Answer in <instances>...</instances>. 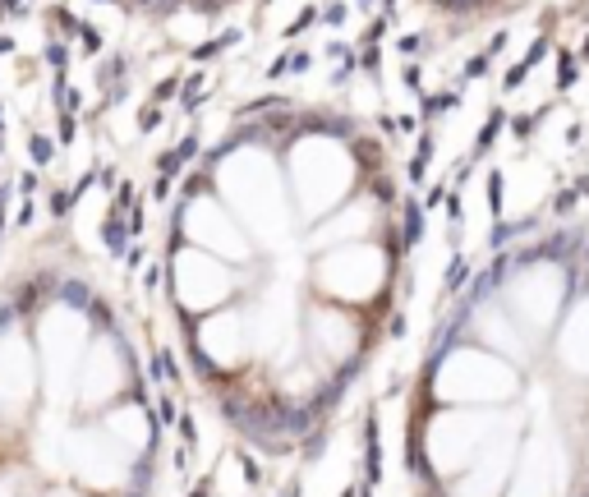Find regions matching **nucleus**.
Returning a JSON list of instances; mask_svg holds the SVG:
<instances>
[{
  "label": "nucleus",
  "instance_id": "obj_1",
  "mask_svg": "<svg viewBox=\"0 0 589 497\" xmlns=\"http://www.w3.org/2000/svg\"><path fill=\"white\" fill-rule=\"evenodd\" d=\"M217 198L235 212V221L244 226L253 249L281 253L294 245L299 217H294L281 157L272 148H262L253 139L225 148V157L217 161Z\"/></svg>",
  "mask_w": 589,
  "mask_h": 497
},
{
  "label": "nucleus",
  "instance_id": "obj_2",
  "mask_svg": "<svg viewBox=\"0 0 589 497\" xmlns=\"http://www.w3.org/2000/svg\"><path fill=\"white\" fill-rule=\"evenodd\" d=\"M281 171H286L294 217L309 221V226L346 203V193L355 189V175H359L346 139L331 129H318V124H304V129L290 134V143L281 148Z\"/></svg>",
  "mask_w": 589,
  "mask_h": 497
},
{
  "label": "nucleus",
  "instance_id": "obj_3",
  "mask_svg": "<svg viewBox=\"0 0 589 497\" xmlns=\"http://www.w3.org/2000/svg\"><path fill=\"white\" fill-rule=\"evenodd\" d=\"M92 336L97 331L74 299H51L33 318V346H37V368H42L46 401H60V405L74 401V378H78V364H83Z\"/></svg>",
  "mask_w": 589,
  "mask_h": 497
},
{
  "label": "nucleus",
  "instance_id": "obj_4",
  "mask_svg": "<svg viewBox=\"0 0 589 497\" xmlns=\"http://www.w3.org/2000/svg\"><path fill=\"white\" fill-rule=\"evenodd\" d=\"M391 262L382 249H368L364 245H341V249H322L309 267V286L318 290L322 304H336V309H359L387 286L391 277Z\"/></svg>",
  "mask_w": 589,
  "mask_h": 497
},
{
  "label": "nucleus",
  "instance_id": "obj_5",
  "mask_svg": "<svg viewBox=\"0 0 589 497\" xmlns=\"http://www.w3.org/2000/svg\"><path fill=\"white\" fill-rule=\"evenodd\" d=\"M171 290H175V304H180L189 318H208V314L230 309L235 299H240L244 277L230 267V262L212 258V253L175 249V258H171Z\"/></svg>",
  "mask_w": 589,
  "mask_h": 497
},
{
  "label": "nucleus",
  "instance_id": "obj_6",
  "mask_svg": "<svg viewBox=\"0 0 589 497\" xmlns=\"http://www.w3.org/2000/svg\"><path fill=\"white\" fill-rule=\"evenodd\" d=\"M175 226H180L184 249L212 253V258L230 262V267H235V262H249V258H253L249 235H244V226L235 221V212L217 198V189L189 193V198L180 203V217H175Z\"/></svg>",
  "mask_w": 589,
  "mask_h": 497
},
{
  "label": "nucleus",
  "instance_id": "obj_7",
  "mask_svg": "<svg viewBox=\"0 0 589 497\" xmlns=\"http://www.w3.org/2000/svg\"><path fill=\"white\" fill-rule=\"evenodd\" d=\"M65 474L78 483V493H124L139 474V461L120 451L97 424H83L65 437Z\"/></svg>",
  "mask_w": 589,
  "mask_h": 497
},
{
  "label": "nucleus",
  "instance_id": "obj_8",
  "mask_svg": "<svg viewBox=\"0 0 589 497\" xmlns=\"http://www.w3.org/2000/svg\"><path fill=\"white\" fill-rule=\"evenodd\" d=\"M299 350L313 368L322 373H341L359 359V318L350 309H336V304H309L299 314Z\"/></svg>",
  "mask_w": 589,
  "mask_h": 497
},
{
  "label": "nucleus",
  "instance_id": "obj_9",
  "mask_svg": "<svg viewBox=\"0 0 589 497\" xmlns=\"http://www.w3.org/2000/svg\"><path fill=\"white\" fill-rule=\"evenodd\" d=\"M129 383H134V368L124 346L111 331H97L74 378V405L78 410H111L115 401L129 396Z\"/></svg>",
  "mask_w": 589,
  "mask_h": 497
},
{
  "label": "nucleus",
  "instance_id": "obj_10",
  "mask_svg": "<svg viewBox=\"0 0 589 497\" xmlns=\"http://www.w3.org/2000/svg\"><path fill=\"white\" fill-rule=\"evenodd\" d=\"M42 392V368H37L33 331L18 318L0 323V410L9 419H23Z\"/></svg>",
  "mask_w": 589,
  "mask_h": 497
},
{
  "label": "nucleus",
  "instance_id": "obj_11",
  "mask_svg": "<svg viewBox=\"0 0 589 497\" xmlns=\"http://www.w3.org/2000/svg\"><path fill=\"white\" fill-rule=\"evenodd\" d=\"M193 355L208 373H240L244 364H253V341H249V318L244 304L217 309V314L198 318L193 327Z\"/></svg>",
  "mask_w": 589,
  "mask_h": 497
},
{
  "label": "nucleus",
  "instance_id": "obj_12",
  "mask_svg": "<svg viewBox=\"0 0 589 497\" xmlns=\"http://www.w3.org/2000/svg\"><path fill=\"white\" fill-rule=\"evenodd\" d=\"M92 424L102 428V433L111 437L120 451H129L134 461H139L147 447H152V415H147L139 401H115L111 410H102Z\"/></svg>",
  "mask_w": 589,
  "mask_h": 497
},
{
  "label": "nucleus",
  "instance_id": "obj_13",
  "mask_svg": "<svg viewBox=\"0 0 589 497\" xmlns=\"http://www.w3.org/2000/svg\"><path fill=\"white\" fill-rule=\"evenodd\" d=\"M46 497H87V493H74V488H60V493H46Z\"/></svg>",
  "mask_w": 589,
  "mask_h": 497
}]
</instances>
